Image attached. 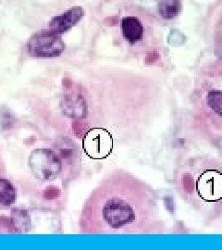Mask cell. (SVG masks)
Instances as JSON below:
<instances>
[{"label":"cell","instance_id":"10","mask_svg":"<svg viewBox=\"0 0 222 250\" xmlns=\"http://www.w3.org/2000/svg\"><path fill=\"white\" fill-rule=\"evenodd\" d=\"M159 12L164 19L176 17L182 9L180 0H160L159 2Z\"/></svg>","mask_w":222,"mask_h":250},{"label":"cell","instance_id":"4","mask_svg":"<svg viewBox=\"0 0 222 250\" xmlns=\"http://www.w3.org/2000/svg\"><path fill=\"white\" fill-rule=\"evenodd\" d=\"M30 168L36 178L50 181L59 176L62 170L61 159L55 152L40 148L31 153L29 158Z\"/></svg>","mask_w":222,"mask_h":250},{"label":"cell","instance_id":"2","mask_svg":"<svg viewBox=\"0 0 222 250\" xmlns=\"http://www.w3.org/2000/svg\"><path fill=\"white\" fill-rule=\"evenodd\" d=\"M178 188L185 200L205 215H217L222 209V171L213 161L185 167Z\"/></svg>","mask_w":222,"mask_h":250},{"label":"cell","instance_id":"1","mask_svg":"<svg viewBox=\"0 0 222 250\" xmlns=\"http://www.w3.org/2000/svg\"><path fill=\"white\" fill-rule=\"evenodd\" d=\"M156 192L125 171H116L98 185L85 201L80 231L89 234L151 233L159 229Z\"/></svg>","mask_w":222,"mask_h":250},{"label":"cell","instance_id":"5","mask_svg":"<svg viewBox=\"0 0 222 250\" xmlns=\"http://www.w3.org/2000/svg\"><path fill=\"white\" fill-rule=\"evenodd\" d=\"M82 146L90 158L105 159L112 150V136L104 128H93L83 137Z\"/></svg>","mask_w":222,"mask_h":250},{"label":"cell","instance_id":"9","mask_svg":"<svg viewBox=\"0 0 222 250\" xmlns=\"http://www.w3.org/2000/svg\"><path fill=\"white\" fill-rule=\"evenodd\" d=\"M17 198L16 189L9 180L0 178V205L13 204Z\"/></svg>","mask_w":222,"mask_h":250},{"label":"cell","instance_id":"11","mask_svg":"<svg viewBox=\"0 0 222 250\" xmlns=\"http://www.w3.org/2000/svg\"><path fill=\"white\" fill-rule=\"evenodd\" d=\"M73 149H74V146L70 142V140H67V139H65L64 141L61 142V146H60V148H59L61 156L65 160H70L71 158L73 157L72 156Z\"/></svg>","mask_w":222,"mask_h":250},{"label":"cell","instance_id":"7","mask_svg":"<svg viewBox=\"0 0 222 250\" xmlns=\"http://www.w3.org/2000/svg\"><path fill=\"white\" fill-rule=\"evenodd\" d=\"M63 113L69 118L81 119L86 115L87 105L84 99L75 93L64 95L61 101Z\"/></svg>","mask_w":222,"mask_h":250},{"label":"cell","instance_id":"3","mask_svg":"<svg viewBox=\"0 0 222 250\" xmlns=\"http://www.w3.org/2000/svg\"><path fill=\"white\" fill-rule=\"evenodd\" d=\"M28 52L36 58H56L62 54L65 44L60 35L50 30L39 31L31 36Z\"/></svg>","mask_w":222,"mask_h":250},{"label":"cell","instance_id":"6","mask_svg":"<svg viewBox=\"0 0 222 250\" xmlns=\"http://www.w3.org/2000/svg\"><path fill=\"white\" fill-rule=\"evenodd\" d=\"M84 16V10L81 7H72L64 11L61 15H57L50 20L49 30L58 35H61L72 27L75 26Z\"/></svg>","mask_w":222,"mask_h":250},{"label":"cell","instance_id":"12","mask_svg":"<svg viewBox=\"0 0 222 250\" xmlns=\"http://www.w3.org/2000/svg\"><path fill=\"white\" fill-rule=\"evenodd\" d=\"M61 195V191L56 188H48L44 192V197L47 199H53L55 197H59Z\"/></svg>","mask_w":222,"mask_h":250},{"label":"cell","instance_id":"8","mask_svg":"<svg viewBox=\"0 0 222 250\" xmlns=\"http://www.w3.org/2000/svg\"><path fill=\"white\" fill-rule=\"evenodd\" d=\"M121 31L125 39L131 44L140 41L143 36V28L141 21L133 16H128L122 20Z\"/></svg>","mask_w":222,"mask_h":250}]
</instances>
